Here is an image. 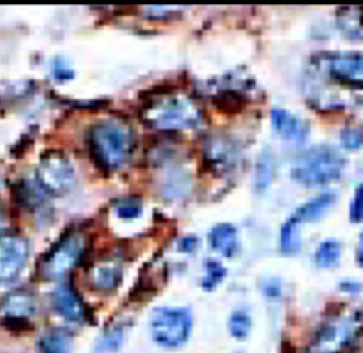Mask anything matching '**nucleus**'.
<instances>
[{
	"label": "nucleus",
	"mask_w": 363,
	"mask_h": 353,
	"mask_svg": "<svg viewBox=\"0 0 363 353\" xmlns=\"http://www.w3.org/2000/svg\"><path fill=\"white\" fill-rule=\"evenodd\" d=\"M347 336V327L345 326H329L328 329L323 330L322 337H320V349L326 350L328 344L333 346V344H339L342 343Z\"/></svg>",
	"instance_id": "obj_22"
},
{
	"label": "nucleus",
	"mask_w": 363,
	"mask_h": 353,
	"mask_svg": "<svg viewBox=\"0 0 363 353\" xmlns=\"http://www.w3.org/2000/svg\"><path fill=\"white\" fill-rule=\"evenodd\" d=\"M204 268H206V275H204V278L201 281V285H203L204 289L211 291L225 276V268L218 261H214V259H208L206 262Z\"/></svg>",
	"instance_id": "obj_21"
},
{
	"label": "nucleus",
	"mask_w": 363,
	"mask_h": 353,
	"mask_svg": "<svg viewBox=\"0 0 363 353\" xmlns=\"http://www.w3.org/2000/svg\"><path fill=\"white\" fill-rule=\"evenodd\" d=\"M52 72H54V77L60 81H64V79H71L74 77V72L72 69L65 65L61 60H57L55 64H54V68H52Z\"/></svg>",
	"instance_id": "obj_27"
},
{
	"label": "nucleus",
	"mask_w": 363,
	"mask_h": 353,
	"mask_svg": "<svg viewBox=\"0 0 363 353\" xmlns=\"http://www.w3.org/2000/svg\"><path fill=\"white\" fill-rule=\"evenodd\" d=\"M121 279L122 267L116 259L99 261L89 271V284L96 291L109 292L121 284Z\"/></svg>",
	"instance_id": "obj_12"
},
{
	"label": "nucleus",
	"mask_w": 363,
	"mask_h": 353,
	"mask_svg": "<svg viewBox=\"0 0 363 353\" xmlns=\"http://www.w3.org/2000/svg\"><path fill=\"white\" fill-rule=\"evenodd\" d=\"M35 176L41 190L54 196L69 191L75 183L72 164L64 155L57 152H50L41 157Z\"/></svg>",
	"instance_id": "obj_6"
},
{
	"label": "nucleus",
	"mask_w": 363,
	"mask_h": 353,
	"mask_svg": "<svg viewBox=\"0 0 363 353\" xmlns=\"http://www.w3.org/2000/svg\"><path fill=\"white\" fill-rule=\"evenodd\" d=\"M345 157L332 146H316L295 162L291 176L303 186H320L336 180L345 169Z\"/></svg>",
	"instance_id": "obj_3"
},
{
	"label": "nucleus",
	"mask_w": 363,
	"mask_h": 353,
	"mask_svg": "<svg viewBox=\"0 0 363 353\" xmlns=\"http://www.w3.org/2000/svg\"><path fill=\"white\" fill-rule=\"evenodd\" d=\"M340 142L347 149H359L363 145V130L359 128H346L340 132Z\"/></svg>",
	"instance_id": "obj_24"
},
{
	"label": "nucleus",
	"mask_w": 363,
	"mask_h": 353,
	"mask_svg": "<svg viewBox=\"0 0 363 353\" xmlns=\"http://www.w3.org/2000/svg\"><path fill=\"white\" fill-rule=\"evenodd\" d=\"M359 259L363 265V232H362V237H360V241H359Z\"/></svg>",
	"instance_id": "obj_31"
},
{
	"label": "nucleus",
	"mask_w": 363,
	"mask_h": 353,
	"mask_svg": "<svg viewBox=\"0 0 363 353\" xmlns=\"http://www.w3.org/2000/svg\"><path fill=\"white\" fill-rule=\"evenodd\" d=\"M28 244L20 235L0 237V284L13 281L26 265Z\"/></svg>",
	"instance_id": "obj_8"
},
{
	"label": "nucleus",
	"mask_w": 363,
	"mask_h": 353,
	"mask_svg": "<svg viewBox=\"0 0 363 353\" xmlns=\"http://www.w3.org/2000/svg\"><path fill=\"white\" fill-rule=\"evenodd\" d=\"M115 210L118 217L121 218H136L142 213V204L139 200L135 198H123L115 204Z\"/></svg>",
	"instance_id": "obj_23"
},
{
	"label": "nucleus",
	"mask_w": 363,
	"mask_h": 353,
	"mask_svg": "<svg viewBox=\"0 0 363 353\" xmlns=\"http://www.w3.org/2000/svg\"><path fill=\"white\" fill-rule=\"evenodd\" d=\"M133 132L122 121H101L88 135V146L92 159L106 170L122 167L133 152Z\"/></svg>",
	"instance_id": "obj_1"
},
{
	"label": "nucleus",
	"mask_w": 363,
	"mask_h": 353,
	"mask_svg": "<svg viewBox=\"0 0 363 353\" xmlns=\"http://www.w3.org/2000/svg\"><path fill=\"white\" fill-rule=\"evenodd\" d=\"M262 289H264V293L267 296H271V298H275V296L281 295V284L277 279L265 281L264 285H262Z\"/></svg>",
	"instance_id": "obj_28"
},
{
	"label": "nucleus",
	"mask_w": 363,
	"mask_h": 353,
	"mask_svg": "<svg viewBox=\"0 0 363 353\" xmlns=\"http://www.w3.org/2000/svg\"><path fill=\"white\" fill-rule=\"evenodd\" d=\"M281 250L285 254L298 252L301 248V235H299V223L294 218H289L281 228V238H279Z\"/></svg>",
	"instance_id": "obj_18"
},
{
	"label": "nucleus",
	"mask_w": 363,
	"mask_h": 353,
	"mask_svg": "<svg viewBox=\"0 0 363 353\" xmlns=\"http://www.w3.org/2000/svg\"><path fill=\"white\" fill-rule=\"evenodd\" d=\"M201 109L191 98L172 91L150 98L140 112L146 125L164 130L194 128L201 122Z\"/></svg>",
	"instance_id": "obj_2"
},
{
	"label": "nucleus",
	"mask_w": 363,
	"mask_h": 353,
	"mask_svg": "<svg viewBox=\"0 0 363 353\" xmlns=\"http://www.w3.org/2000/svg\"><path fill=\"white\" fill-rule=\"evenodd\" d=\"M196 244H197V240L194 237H184L179 247H180V251H184V252H190L196 248Z\"/></svg>",
	"instance_id": "obj_30"
},
{
	"label": "nucleus",
	"mask_w": 363,
	"mask_h": 353,
	"mask_svg": "<svg viewBox=\"0 0 363 353\" xmlns=\"http://www.w3.org/2000/svg\"><path fill=\"white\" fill-rule=\"evenodd\" d=\"M340 254H342L340 244L335 240H326L318 247L315 252V259H316V264L322 268H333L339 264Z\"/></svg>",
	"instance_id": "obj_17"
},
{
	"label": "nucleus",
	"mask_w": 363,
	"mask_h": 353,
	"mask_svg": "<svg viewBox=\"0 0 363 353\" xmlns=\"http://www.w3.org/2000/svg\"><path fill=\"white\" fill-rule=\"evenodd\" d=\"M210 245L214 251L220 252L224 257H231L238 247L237 230L234 225L223 223L217 224L211 228L208 235Z\"/></svg>",
	"instance_id": "obj_15"
},
{
	"label": "nucleus",
	"mask_w": 363,
	"mask_h": 353,
	"mask_svg": "<svg viewBox=\"0 0 363 353\" xmlns=\"http://www.w3.org/2000/svg\"><path fill=\"white\" fill-rule=\"evenodd\" d=\"M228 326L235 339H245L251 330V316L245 310H234L230 316Z\"/></svg>",
	"instance_id": "obj_20"
},
{
	"label": "nucleus",
	"mask_w": 363,
	"mask_h": 353,
	"mask_svg": "<svg viewBox=\"0 0 363 353\" xmlns=\"http://www.w3.org/2000/svg\"><path fill=\"white\" fill-rule=\"evenodd\" d=\"M320 64L333 79L363 88V52H333L320 57Z\"/></svg>",
	"instance_id": "obj_7"
},
{
	"label": "nucleus",
	"mask_w": 363,
	"mask_h": 353,
	"mask_svg": "<svg viewBox=\"0 0 363 353\" xmlns=\"http://www.w3.org/2000/svg\"><path fill=\"white\" fill-rule=\"evenodd\" d=\"M271 121L272 126L277 130V133L289 140H301L306 135L305 123L291 112L285 109H272L271 111Z\"/></svg>",
	"instance_id": "obj_13"
},
{
	"label": "nucleus",
	"mask_w": 363,
	"mask_h": 353,
	"mask_svg": "<svg viewBox=\"0 0 363 353\" xmlns=\"http://www.w3.org/2000/svg\"><path fill=\"white\" fill-rule=\"evenodd\" d=\"M339 288L345 292H349V293H357L360 289H362V285L356 281H343Z\"/></svg>",
	"instance_id": "obj_29"
},
{
	"label": "nucleus",
	"mask_w": 363,
	"mask_h": 353,
	"mask_svg": "<svg viewBox=\"0 0 363 353\" xmlns=\"http://www.w3.org/2000/svg\"><path fill=\"white\" fill-rule=\"evenodd\" d=\"M203 160L208 170L224 173L233 169L237 160L234 145L221 136H213L204 143Z\"/></svg>",
	"instance_id": "obj_10"
},
{
	"label": "nucleus",
	"mask_w": 363,
	"mask_h": 353,
	"mask_svg": "<svg viewBox=\"0 0 363 353\" xmlns=\"http://www.w3.org/2000/svg\"><path fill=\"white\" fill-rule=\"evenodd\" d=\"M350 220L354 223L363 221V184L354 191V197L350 204Z\"/></svg>",
	"instance_id": "obj_26"
},
{
	"label": "nucleus",
	"mask_w": 363,
	"mask_h": 353,
	"mask_svg": "<svg viewBox=\"0 0 363 353\" xmlns=\"http://www.w3.org/2000/svg\"><path fill=\"white\" fill-rule=\"evenodd\" d=\"M271 180V160L262 155V157L259 159L258 167H257V173H255V186L258 190H262L268 186Z\"/></svg>",
	"instance_id": "obj_25"
},
{
	"label": "nucleus",
	"mask_w": 363,
	"mask_h": 353,
	"mask_svg": "<svg viewBox=\"0 0 363 353\" xmlns=\"http://www.w3.org/2000/svg\"><path fill=\"white\" fill-rule=\"evenodd\" d=\"M40 352L41 353H69L71 340L61 330H50L40 339Z\"/></svg>",
	"instance_id": "obj_16"
},
{
	"label": "nucleus",
	"mask_w": 363,
	"mask_h": 353,
	"mask_svg": "<svg viewBox=\"0 0 363 353\" xmlns=\"http://www.w3.org/2000/svg\"><path fill=\"white\" fill-rule=\"evenodd\" d=\"M123 329L121 326H113L105 330V333L99 337L95 353H116L122 344Z\"/></svg>",
	"instance_id": "obj_19"
},
{
	"label": "nucleus",
	"mask_w": 363,
	"mask_h": 353,
	"mask_svg": "<svg viewBox=\"0 0 363 353\" xmlns=\"http://www.w3.org/2000/svg\"><path fill=\"white\" fill-rule=\"evenodd\" d=\"M37 303L34 296L23 289L7 293L0 301V319L6 326H26L35 313Z\"/></svg>",
	"instance_id": "obj_9"
},
{
	"label": "nucleus",
	"mask_w": 363,
	"mask_h": 353,
	"mask_svg": "<svg viewBox=\"0 0 363 353\" xmlns=\"http://www.w3.org/2000/svg\"><path fill=\"white\" fill-rule=\"evenodd\" d=\"M191 326L193 318L187 308H156L149 320L152 339L163 347L184 344L191 333Z\"/></svg>",
	"instance_id": "obj_4"
},
{
	"label": "nucleus",
	"mask_w": 363,
	"mask_h": 353,
	"mask_svg": "<svg viewBox=\"0 0 363 353\" xmlns=\"http://www.w3.org/2000/svg\"><path fill=\"white\" fill-rule=\"evenodd\" d=\"M84 252L85 240L82 234H67L44 255L40 272L47 279H61L78 265Z\"/></svg>",
	"instance_id": "obj_5"
},
{
	"label": "nucleus",
	"mask_w": 363,
	"mask_h": 353,
	"mask_svg": "<svg viewBox=\"0 0 363 353\" xmlns=\"http://www.w3.org/2000/svg\"><path fill=\"white\" fill-rule=\"evenodd\" d=\"M55 312L69 322H81L85 318V305L75 289L67 284L60 285L52 293Z\"/></svg>",
	"instance_id": "obj_11"
},
{
	"label": "nucleus",
	"mask_w": 363,
	"mask_h": 353,
	"mask_svg": "<svg viewBox=\"0 0 363 353\" xmlns=\"http://www.w3.org/2000/svg\"><path fill=\"white\" fill-rule=\"evenodd\" d=\"M335 200L336 197L333 193H322L299 206L292 218L296 223L318 220L330 210V207L335 204Z\"/></svg>",
	"instance_id": "obj_14"
}]
</instances>
